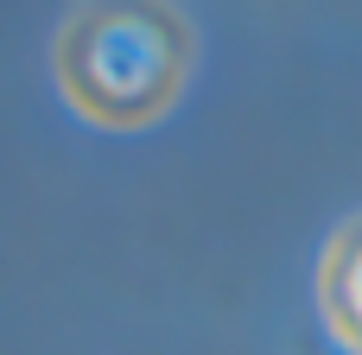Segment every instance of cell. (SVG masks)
<instances>
[{"mask_svg": "<svg viewBox=\"0 0 362 355\" xmlns=\"http://www.w3.org/2000/svg\"><path fill=\"white\" fill-rule=\"evenodd\" d=\"M57 76L89 121L146 127L191 76V25L165 6H89L57 44Z\"/></svg>", "mask_w": 362, "mask_h": 355, "instance_id": "cell-1", "label": "cell"}, {"mask_svg": "<svg viewBox=\"0 0 362 355\" xmlns=\"http://www.w3.org/2000/svg\"><path fill=\"white\" fill-rule=\"evenodd\" d=\"M325 318H331V330H337V343L344 349L362 355V222H350L337 241H331V254H325Z\"/></svg>", "mask_w": 362, "mask_h": 355, "instance_id": "cell-2", "label": "cell"}]
</instances>
